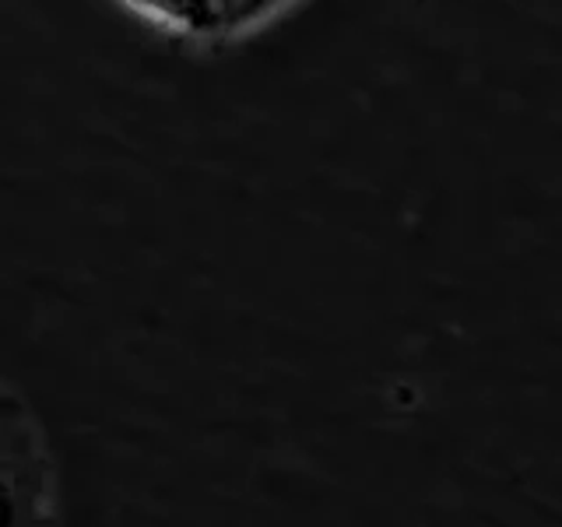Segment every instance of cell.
<instances>
[{
    "instance_id": "6da1fadb",
    "label": "cell",
    "mask_w": 562,
    "mask_h": 527,
    "mask_svg": "<svg viewBox=\"0 0 562 527\" xmlns=\"http://www.w3.org/2000/svg\"><path fill=\"white\" fill-rule=\"evenodd\" d=\"M0 527H53L49 453L35 418L0 383Z\"/></svg>"
},
{
    "instance_id": "7a4b0ae2",
    "label": "cell",
    "mask_w": 562,
    "mask_h": 527,
    "mask_svg": "<svg viewBox=\"0 0 562 527\" xmlns=\"http://www.w3.org/2000/svg\"><path fill=\"white\" fill-rule=\"evenodd\" d=\"M140 14L166 32L180 35H215L222 32L211 0H127Z\"/></svg>"
}]
</instances>
